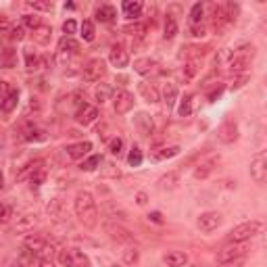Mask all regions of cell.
<instances>
[{
	"label": "cell",
	"mask_w": 267,
	"mask_h": 267,
	"mask_svg": "<svg viewBox=\"0 0 267 267\" xmlns=\"http://www.w3.org/2000/svg\"><path fill=\"white\" fill-rule=\"evenodd\" d=\"M107 73V63L103 58H94L83 67V80L86 81H100V78H105Z\"/></svg>",
	"instance_id": "cell-9"
},
{
	"label": "cell",
	"mask_w": 267,
	"mask_h": 267,
	"mask_svg": "<svg viewBox=\"0 0 267 267\" xmlns=\"http://www.w3.org/2000/svg\"><path fill=\"white\" fill-rule=\"evenodd\" d=\"M121 148H123V140L121 138H113L111 142H108V150H111L113 155L119 157L121 155Z\"/></svg>",
	"instance_id": "cell-48"
},
{
	"label": "cell",
	"mask_w": 267,
	"mask_h": 267,
	"mask_svg": "<svg viewBox=\"0 0 267 267\" xmlns=\"http://www.w3.org/2000/svg\"><path fill=\"white\" fill-rule=\"evenodd\" d=\"M44 161L42 159H36V161H31V163H27L23 167V169L19 171V173H15V180L17 182H23V180H27V178H31L33 173H38V171H44Z\"/></svg>",
	"instance_id": "cell-16"
},
{
	"label": "cell",
	"mask_w": 267,
	"mask_h": 267,
	"mask_svg": "<svg viewBox=\"0 0 267 267\" xmlns=\"http://www.w3.org/2000/svg\"><path fill=\"white\" fill-rule=\"evenodd\" d=\"M78 50H80V44L71 36H65V38H61V42H58V53H61V54L78 53Z\"/></svg>",
	"instance_id": "cell-29"
},
{
	"label": "cell",
	"mask_w": 267,
	"mask_h": 267,
	"mask_svg": "<svg viewBox=\"0 0 267 267\" xmlns=\"http://www.w3.org/2000/svg\"><path fill=\"white\" fill-rule=\"evenodd\" d=\"M13 217V209L8 205H0V223H8Z\"/></svg>",
	"instance_id": "cell-47"
},
{
	"label": "cell",
	"mask_w": 267,
	"mask_h": 267,
	"mask_svg": "<svg viewBox=\"0 0 267 267\" xmlns=\"http://www.w3.org/2000/svg\"><path fill=\"white\" fill-rule=\"evenodd\" d=\"M96 119H98V108L92 105H83L81 108H78V113H75V121L80 125H90Z\"/></svg>",
	"instance_id": "cell-15"
},
{
	"label": "cell",
	"mask_w": 267,
	"mask_h": 267,
	"mask_svg": "<svg viewBox=\"0 0 267 267\" xmlns=\"http://www.w3.org/2000/svg\"><path fill=\"white\" fill-rule=\"evenodd\" d=\"M142 150L138 148V146H132V150H130V155H128V163L132 165V167H140L142 165Z\"/></svg>",
	"instance_id": "cell-40"
},
{
	"label": "cell",
	"mask_w": 267,
	"mask_h": 267,
	"mask_svg": "<svg viewBox=\"0 0 267 267\" xmlns=\"http://www.w3.org/2000/svg\"><path fill=\"white\" fill-rule=\"evenodd\" d=\"M92 150V144L90 142H75V144H69L65 148V153L69 159H73V161H78V159H83L88 153Z\"/></svg>",
	"instance_id": "cell-17"
},
{
	"label": "cell",
	"mask_w": 267,
	"mask_h": 267,
	"mask_svg": "<svg viewBox=\"0 0 267 267\" xmlns=\"http://www.w3.org/2000/svg\"><path fill=\"white\" fill-rule=\"evenodd\" d=\"M121 255H123V261L128 263V265H136L138 259H140V250L136 246H125L121 250Z\"/></svg>",
	"instance_id": "cell-36"
},
{
	"label": "cell",
	"mask_w": 267,
	"mask_h": 267,
	"mask_svg": "<svg viewBox=\"0 0 267 267\" xmlns=\"http://www.w3.org/2000/svg\"><path fill=\"white\" fill-rule=\"evenodd\" d=\"M138 92H140L142 96H144V100H146V103H150V105L159 103V92H157V88L153 86V83L140 81V83H138Z\"/></svg>",
	"instance_id": "cell-20"
},
{
	"label": "cell",
	"mask_w": 267,
	"mask_h": 267,
	"mask_svg": "<svg viewBox=\"0 0 267 267\" xmlns=\"http://www.w3.org/2000/svg\"><path fill=\"white\" fill-rule=\"evenodd\" d=\"M175 155H180V146H163L153 153V159L155 161H167V159H171Z\"/></svg>",
	"instance_id": "cell-26"
},
{
	"label": "cell",
	"mask_w": 267,
	"mask_h": 267,
	"mask_svg": "<svg viewBox=\"0 0 267 267\" xmlns=\"http://www.w3.org/2000/svg\"><path fill=\"white\" fill-rule=\"evenodd\" d=\"M23 138L27 140V142H42V140H46L48 136H46L44 130H38L36 125H27V130H25Z\"/></svg>",
	"instance_id": "cell-28"
},
{
	"label": "cell",
	"mask_w": 267,
	"mask_h": 267,
	"mask_svg": "<svg viewBox=\"0 0 267 267\" xmlns=\"http://www.w3.org/2000/svg\"><path fill=\"white\" fill-rule=\"evenodd\" d=\"M121 8H123V15L128 17V19H138L140 13H142V8H144V4H142L140 0H125Z\"/></svg>",
	"instance_id": "cell-19"
},
{
	"label": "cell",
	"mask_w": 267,
	"mask_h": 267,
	"mask_svg": "<svg viewBox=\"0 0 267 267\" xmlns=\"http://www.w3.org/2000/svg\"><path fill=\"white\" fill-rule=\"evenodd\" d=\"M44 178H46V171H38V173H33L31 178H29L31 186H42V182H44Z\"/></svg>",
	"instance_id": "cell-51"
},
{
	"label": "cell",
	"mask_w": 267,
	"mask_h": 267,
	"mask_svg": "<svg viewBox=\"0 0 267 267\" xmlns=\"http://www.w3.org/2000/svg\"><path fill=\"white\" fill-rule=\"evenodd\" d=\"M215 165H217V159H209V161L200 163L196 169H194V178H196V180H205V178H209V175L213 173Z\"/></svg>",
	"instance_id": "cell-25"
},
{
	"label": "cell",
	"mask_w": 267,
	"mask_h": 267,
	"mask_svg": "<svg viewBox=\"0 0 267 267\" xmlns=\"http://www.w3.org/2000/svg\"><path fill=\"white\" fill-rule=\"evenodd\" d=\"M33 11H50V8H53V2H50V0H29L27 2Z\"/></svg>",
	"instance_id": "cell-45"
},
{
	"label": "cell",
	"mask_w": 267,
	"mask_h": 267,
	"mask_svg": "<svg viewBox=\"0 0 267 267\" xmlns=\"http://www.w3.org/2000/svg\"><path fill=\"white\" fill-rule=\"evenodd\" d=\"M38 267H54V263H53V259L50 257H42L38 261Z\"/></svg>",
	"instance_id": "cell-55"
},
{
	"label": "cell",
	"mask_w": 267,
	"mask_h": 267,
	"mask_svg": "<svg viewBox=\"0 0 267 267\" xmlns=\"http://www.w3.org/2000/svg\"><path fill=\"white\" fill-rule=\"evenodd\" d=\"M8 92H11V90H8V83L6 81H0V103L4 100V96L8 94Z\"/></svg>",
	"instance_id": "cell-54"
},
{
	"label": "cell",
	"mask_w": 267,
	"mask_h": 267,
	"mask_svg": "<svg viewBox=\"0 0 267 267\" xmlns=\"http://www.w3.org/2000/svg\"><path fill=\"white\" fill-rule=\"evenodd\" d=\"M105 232H107L113 240L123 242V244H130V242L134 240V234H132L130 230H125L121 223H115V221H107V223H105Z\"/></svg>",
	"instance_id": "cell-10"
},
{
	"label": "cell",
	"mask_w": 267,
	"mask_h": 267,
	"mask_svg": "<svg viewBox=\"0 0 267 267\" xmlns=\"http://www.w3.org/2000/svg\"><path fill=\"white\" fill-rule=\"evenodd\" d=\"M23 36H25V31H23V27H15V25H13L11 38H13V40H17V42H19V40H23Z\"/></svg>",
	"instance_id": "cell-52"
},
{
	"label": "cell",
	"mask_w": 267,
	"mask_h": 267,
	"mask_svg": "<svg viewBox=\"0 0 267 267\" xmlns=\"http://www.w3.org/2000/svg\"><path fill=\"white\" fill-rule=\"evenodd\" d=\"M48 215L54 217V219H61V217H63V203H61L58 198L50 200V205H48Z\"/></svg>",
	"instance_id": "cell-38"
},
{
	"label": "cell",
	"mask_w": 267,
	"mask_h": 267,
	"mask_svg": "<svg viewBox=\"0 0 267 267\" xmlns=\"http://www.w3.org/2000/svg\"><path fill=\"white\" fill-rule=\"evenodd\" d=\"M175 33H178V21H175V17L171 15H167L165 17V40H173L175 38Z\"/></svg>",
	"instance_id": "cell-35"
},
{
	"label": "cell",
	"mask_w": 267,
	"mask_h": 267,
	"mask_svg": "<svg viewBox=\"0 0 267 267\" xmlns=\"http://www.w3.org/2000/svg\"><path fill=\"white\" fill-rule=\"evenodd\" d=\"M190 36H192V38H205V36H207L205 25H203V23H200V25H190Z\"/></svg>",
	"instance_id": "cell-49"
},
{
	"label": "cell",
	"mask_w": 267,
	"mask_h": 267,
	"mask_svg": "<svg viewBox=\"0 0 267 267\" xmlns=\"http://www.w3.org/2000/svg\"><path fill=\"white\" fill-rule=\"evenodd\" d=\"M175 100H178V86L171 81H167L163 86V103L167 108H171L175 105Z\"/></svg>",
	"instance_id": "cell-21"
},
{
	"label": "cell",
	"mask_w": 267,
	"mask_h": 267,
	"mask_svg": "<svg viewBox=\"0 0 267 267\" xmlns=\"http://www.w3.org/2000/svg\"><path fill=\"white\" fill-rule=\"evenodd\" d=\"M261 230H263V223L257 219L240 223L228 234V242H248L250 238H255L257 234H261Z\"/></svg>",
	"instance_id": "cell-2"
},
{
	"label": "cell",
	"mask_w": 267,
	"mask_h": 267,
	"mask_svg": "<svg viewBox=\"0 0 267 267\" xmlns=\"http://www.w3.org/2000/svg\"><path fill=\"white\" fill-rule=\"evenodd\" d=\"M50 36H53V29L46 27V25H40L38 29H33V40H36L38 44H42V46L48 44V42H50Z\"/></svg>",
	"instance_id": "cell-30"
},
{
	"label": "cell",
	"mask_w": 267,
	"mask_h": 267,
	"mask_svg": "<svg viewBox=\"0 0 267 267\" xmlns=\"http://www.w3.org/2000/svg\"><path fill=\"white\" fill-rule=\"evenodd\" d=\"M163 261L167 267H184L188 263V255L182 253V250H169V253L163 257Z\"/></svg>",
	"instance_id": "cell-18"
},
{
	"label": "cell",
	"mask_w": 267,
	"mask_h": 267,
	"mask_svg": "<svg viewBox=\"0 0 267 267\" xmlns=\"http://www.w3.org/2000/svg\"><path fill=\"white\" fill-rule=\"evenodd\" d=\"M111 267H121V265H117V263H113V265H111Z\"/></svg>",
	"instance_id": "cell-61"
},
{
	"label": "cell",
	"mask_w": 267,
	"mask_h": 267,
	"mask_svg": "<svg viewBox=\"0 0 267 267\" xmlns=\"http://www.w3.org/2000/svg\"><path fill=\"white\" fill-rule=\"evenodd\" d=\"M253 58H255V46L253 44H242L240 48L234 50L232 56H230V69L234 73L244 71Z\"/></svg>",
	"instance_id": "cell-4"
},
{
	"label": "cell",
	"mask_w": 267,
	"mask_h": 267,
	"mask_svg": "<svg viewBox=\"0 0 267 267\" xmlns=\"http://www.w3.org/2000/svg\"><path fill=\"white\" fill-rule=\"evenodd\" d=\"M58 261L65 267H83L88 265V257L78 248H63L58 250Z\"/></svg>",
	"instance_id": "cell-5"
},
{
	"label": "cell",
	"mask_w": 267,
	"mask_h": 267,
	"mask_svg": "<svg viewBox=\"0 0 267 267\" xmlns=\"http://www.w3.org/2000/svg\"><path fill=\"white\" fill-rule=\"evenodd\" d=\"M113 94H115V92H113V88L108 86V83H100V86L94 90V96H96V100H98L100 105L107 103V100H111Z\"/></svg>",
	"instance_id": "cell-31"
},
{
	"label": "cell",
	"mask_w": 267,
	"mask_h": 267,
	"mask_svg": "<svg viewBox=\"0 0 267 267\" xmlns=\"http://www.w3.org/2000/svg\"><path fill=\"white\" fill-rule=\"evenodd\" d=\"M190 267H196V265H190Z\"/></svg>",
	"instance_id": "cell-62"
},
{
	"label": "cell",
	"mask_w": 267,
	"mask_h": 267,
	"mask_svg": "<svg viewBox=\"0 0 267 267\" xmlns=\"http://www.w3.org/2000/svg\"><path fill=\"white\" fill-rule=\"evenodd\" d=\"M2 184H4V175H2V171H0V188H2Z\"/></svg>",
	"instance_id": "cell-60"
},
{
	"label": "cell",
	"mask_w": 267,
	"mask_h": 267,
	"mask_svg": "<svg viewBox=\"0 0 267 267\" xmlns=\"http://www.w3.org/2000/svg\"><path fill=\"white\" fill-rule=\"evenodd\" d=\"M221 92H223V86H219V88H217V90H213V92H211V94H209V100H211V103H215V100H217V98H219V96H221Z\"/></svg>",
	"instance_id": "cell-57"
},
{
	"label": "cell",
	"mask_w": 267,
	"mask_h": 267,
	"mask_svg": "<svg viewBox=\"0 0 267 267\" xmlns=\"http://www.w3.org/2000/svg\"><path fill=\"white\" fill-rule=\"evenodd\" d=\"M203 13H205V6L196 2L194 6H192V11H190V21L192 25H200V21H203Z\"/></svg>",
	"instance_id": "cell-39"
},
{
	"label": "cell",
	"mask_w": 267,
	"mask_h": 267,
	"mask_svg": "<svg viewBox=\"0 0 267 267\" xmlns=\"http://www.w3.org/2000/svg\"><path fill=\"white\" fill-rule=\"evenodd\" d=\"M148 217H150V219H153L155 223H163V219H161V213H150Z\"/></svg>",
	"instance_id": "cell-59"
},
{
	"label": "cell",
	"mask_w": 267,
	"mask_h": 267,
	"mask_svg": "<svg viewBox=\"0 0 267 267\" xmlns=\"http://www.w3.org/2000/svg\"><path fill=\"white\" fill-rule=\"evenodd\" d=\"M100 178L117 180V178H121V169L111 161H100Z\"/></svg>",
	"instance_id": "cell-22"
},
{
	"label": "cell",
	"mask_w": 267,
	"mask_h": 267,
	"mask_svg": "<svg viewBox=\"0 0 267 267\" xmlns=\"http://www.w3.org/2000/svg\"><path fill=\"white\" fill-rule=\"evenodd\" d=\"M75 29H78V23H75L73 19H67V21L63 23V31L67 33V36H73Z\"/></svg>",
	"instance_id": "cell-50"
},
{
	"label": "cell",
	"mask_w": 267,
	"mask_h": 267,
	"mask_svg": "<svg viewBox=\"0 0 267 267\" xmlns=\"http://www.w3.org/2000/svg\"><path fill=\"white\" fill-rule=\"evenodd\" d=\"M25 69H27V71L40 69V56L33 53L31 48H25Z\"/></svg>",
	"instance_id": "cell-33"
},
{
	"label": "cell",
	"mask_w": 267,
	"mask_h": 267,
	"mask_svg": "<svg viewBox=\"0 0 267 267\" xmlns=\"http://www.w3.org/2000/svg\"><path fill=\"white\" fill-rule=\"evenodd\" d=\"M80 29H81V38L83 40H86V42H92V40H94L96 38V29H94V23H92V21H83L81 25H80Z\"/></svg>",
	"instance_id": "cell-37"
},
{
	"label": "cell",
	"mask_w": 267,
	"mask_h": 267,
	"mask_svg": "<svg viewBox=\"0 0 267 267\" xmlns=\"http://www.w3.org/2000/svg\"><path fill=\"white\" fill-rule=\"evenodd\" d=\"M11 31H13V25L6 19H0V33H11Z\"/></svg>",
	"instance_id": "cell-53"
},
{
	"label": "cell",
	"mask_w": 267,
	"mask_h": 267,
	"mask_svg": "<svg viewBox=\"0 0 267 267\" xmlns=\"http://www.w3.org/2000/svg\"><path fill=\"white\" fill-rule=\"evenodd\" d=\"M25 250H29L31 255H40V257H48L53 253V246H50V242L44 238V236H27L23 242Z\"/></svg>",
	"instance_id": "cell-6"
},
{
	"label": "cell",
	"mask_w": 267,
	"mask_h": 267,
	"mask_svg": "<svg viewBox=\"0 0 267 267\" xmlns=\"http://www.w3.org/2000/svg\"><path fill=\"white\" fill-rule=\"evenodd\" d=\"M217 136H219V140H221V142H225V144H230V142H234V140L238 138V125L234 123L232 119L223 121V123L219 125V130H217Z\"/></svg>",
	"instance_id": "cell-14"
},
{
	"label": "cell",
	"mask_w": 267,
	"mask_h": 267,
	"mask_svg": "<svg viewBox=\"0 0 267 267\" xmlns=\"http://www.w3.org/2000/svg\"><path fill=\"white\" fill-rule=\"evenodd\" d=\"M196 73H198V58H190L182 69V78H184V81H192L196 78Z\"/></svg>",
	"instance_id": "cell-27"
},
{
	"label": "cell",
	"mask_w": 267,
	"mask_h": 267,
	"mask_svg": "<svg viewBox=\"0 0 267 267\" xmlns=\"http://www.w3.org/2000/svg\"><path fill=\"white\" fill-rule=\"evenodd\" d=\"M250 178L257 184H263L267 178V155L265 153H257L255 159L250 161Z\"/></svg>",
	"instance_id": "cell-8"
},
{
	"label": "cell",
	"mask_w": 267,
	"mask_h": 267,
	"mask_svg": "<svg viewBox=\"0 0 267 267\" xmlns=\"http://www.w3.org/2000/svg\"><path fill=\"white\" fill-rule=\"evenodd\" d=\"M100 161H103V159H100L98 155H92V157H88L86 161L81 163V167H80V169H81V171H94L96 167L100 165Z\"/></svg>",
	"instance_id": "cell-41"
},
{
	"label": "cell",
	"mask_w": 267,
	"mask_h": 267,
	"mask_svg": "<svg viewBox=\"0 0 267 267\" xmlns=\"http://www.w3.org/2000/svg\"><path fill=\"white\" fill-rule=\"evenodd\" d=\"M17 103H19V92L17 90H11L8 94L4 96V100L0 103V111L2 113H13L17 108Z\"/></svg>",
	"instance_id": "cell-23"
},
{
	"label": "cell",
	"mask_w": 267,
	"mask_h": 267,
	"mask_svg": "<svg viewBox=\"0 0 267 267\" xmlns=\"http://www.w3.org/2000/svg\"><path fill=\"white\" fill-rule=\"evenodd\" d=\"M246 80H248V75L244 73V75H242V78H238L236 81H232V86H230V88H232V90H236V88H240V86H242V83H244Z\"/></svg>",
	"instance_id": "cell-56"
},
{
	"label": "cell",
	"mask_w": 267,
	"mask_h": 267,
	"mask_svg": "<svg viewBox=\"0 0 267 267\" xmlns=\"http://www.w3.org/2000/svg\"><path fill=\"white\" fill-rule=\"evenodd\" d=\"M155 69V61L153 58H138L136 63H134V71L140 73V75H146Z\"/></svg>",
	"instance_id": "cell-32"
},
{
	"label": "cell",
	"mask_w": 267,
	"mask_h": 267,
	"mask_svg": "<svg viewBox=\"0 0 267 267\" xmlns=\"http://www.w3.org/2000/svg\"><path fill=\"white\" fill-rule=\"evenodd\" d=\"M23 25L25 27H29V29H38L42 25V21H40L38 15H23Z\"/></svg>",
	"instance_id": "cell-44"
},
{
	"label": "cell",
	"mask_w": 267,
	"mask_h": 267,
	"mask_svg": "<svg viewBox=\"0 0 267 267\" xmlns=\"http://www.w3.org/2000/svg\"><path fill=\"white\" fill-rule=\"evenodd\" d=\"M19 267H25V265H19Z\"/></svg>",
	"instance_id": "cell-63"
},
{
	"label": "cell",
	"mask_w": 267,
	"mask_h": 267,
	"mask_svg": "<svg viewBox=\"0 0 267 267\" xmlns=\"http://www.w3.org/2000/svg\"><path fill=\"white\" fill-rule=\"evenodd\" d=\"M125 33H130L132 38H144L146 36V31H148V27L144 23H132V25H125V29H123Z\"/></svg>",
	"instance_id": "cell-34"
},
{
	"label": "cell",
	"mask_w": 267,
	"mask_h": 267,
	"mask_svg": "<svg viewBox=\"0 0 267 267\" xmlns=\"http://www.w3.org/2000/svg\"><path fill=\"white\" fill-rule=\"evenodd\" d=\"M108 61H111V65L117 67V69H123V67H128V63H130V53L125 50L123 44H115L111 48V53H108Z\"/></svg>",
	"instance_id": "cell-12"
},
{
	"label": "cell",
	"mask_w": 267,
	"mask_h": 267,
	"mask_svg": "<svg viewBox=\"0 0 267 267\" xmlns=\"http://www.w3.org/2000/svg\"><path fill=\"white\" fill-rule=\"evenodd\" d=\"M136 203L142 207V205H146V194H144V192H138V194H136Z\"/></svg>",
	"instance_id": "cell-58"
},
{
	"label": "cell",
	"mask_w": 267,
	"mask_h": 267,
	"mask_svg": "<svg viewBox=\"0 0 267 267\" xmlns=\"http://www.w3.org/2000/svg\"><path fill=\"white\" fill-rule=\"evenodd\" d=\"M221 221H223V217L217 211H207L198 217V228H200V232L209 234V232H215L217 228H219Z\"/></svg>",
	"instance_id": "cell-11"
},
{
	"label": "cell",
	"mask_w": 267,
	"mask_h": 267,
	"mask_svg": "<svg viewBox=\"0 0 267 267\" xmlns=\"http://www.w3.org/2000/svg\"><path fill=\"white\" fill-rule=\"evenodd\" d=\"M33 223H36V219H33V217H29V215H25V217H21V221H19V223H17V228H15V232L31 230V228H33Z\"/></svg>",
	"instance_id": "cell-46"
},
{
	"label": "cell",
	"mask_w": 267,
	"mask_h": 267,
	"mask_svg": "<svg viewBox=\"0 0 267 267\" xmlns=\"http://www.w3.org/2000/svg\"><path fill=\"white\" fill-rule=\"evenodd\" d=\"M115 17H117V11L111 4H103L96 8V21H100V23H111Z\"/></svg>",
	"instance_id": "cell-24"
},
{
	"label": "cell",
	"mask_w": 267,
	"mask_h": 267,
	"mask_svg": "<svg viewBox=\"0 0 267 267\" xmlns=\"http://www.w3.org/2000/svg\"><path fill=\"white\" fill-rule=\"evenodd\" d=\"M73 211L78 215V219L86 225V228H96L98 223V209H96V200L90 194L88 190L78 192V196L73 200Z\"/></svg>",
	"instance_id": "cell-1"
},
{
	"label": "cell",
	"mask_w": 267,
	"mask_h": 267,
	"mask_svg": "<svg viewBox=\"0 0 267 267\" xmlns=\"http://www.w3.org/2000/svg\"><path fill=\"white\" fill-rule=\"evenodd\" d=\"M175 182H178V173H169V175H163L161 180H159V188L165 190V188H173Z\"/></svg>",
	"instance_id": "cell-42"
},
{
	"label": "cell",
	"mask_w": 267,
	"mask_h": 267,
	"mask_svg": "<svg viewBox=\"0 0 267 267\" xmlns=\"http://www.w3.org/2000/svg\"><path fill=\"white\" fill-rule=\"evenodd\" d=\"M111 100H113V108L117 115H125L134 108V96L128 90H117Z\"/></svg>",
	"instance_id": "cell-7"
},
{
	"label": "cell",
	"mask_w": 267,
	"mask_h": 267,
	"mask_svg": "<svg viewBox=\"0 0 267 267\" xmlns=\"http://www.w3.org/2000/svg\"><path fill=\"white\" fill-rule=\"evenodd\" d=\"M250 250V244L248 242H228L219 253H217V263H232V261H238V259H242L246 253Z\"/></svg>",
	"instance_id": "cell-3"
},
{
	"label": "cell",
	"mask_w": 267,
	"mask_h": 267,
	"mask_svg": "<svg viewBox=\"0 0 267 267\" xmlns=\"http://www.w3.org/2000/svg\"><path fill=\"white\" fill-rule=\"evenodd\" d=\"M134 125H136L140 136H144V138L153 136V132H155V121L148 113H138L136 117H134Z\"/></svg>",
	"instance_id": "cell-13"
},
{
	"label": "cell",
	"mask_w": 267,
	"mask_h": 267,
	"mask_svg": "<svg viewBox=\"0 0 267 267\" xmlns=\"http://www.w3.org/2000/svg\"><path fill=\"white\" fill-rule=\"evenodd\" d=\"M178 113H180V117H188L192 113V96H184V100L180 103Z\"/></svg>",
	"instance_id": "cell-43"
}]
</instances>
